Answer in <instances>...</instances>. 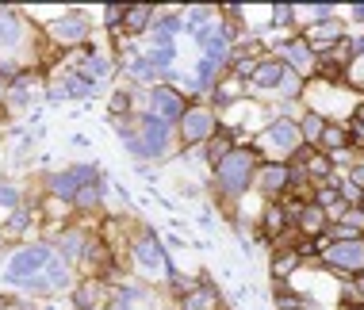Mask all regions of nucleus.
Wrapping results in <instances>:
<instances>
[{
    "mask_svg": "<svg viewBox=\"0 0 364 310\" xmlns=\"http://www.w3.org/2000/svg\"><path fill=\"white\" fill-rule=\"evenodd\" d=\"M349 184H353V188H360V192H364V165H357V168L349 173Z\"/></svg>",
    "mask_w": 364,
    "mask_h": 310,
    "instance_id": "nucleus-33",
    "label": "nucleus"
},
{
    "mask_svg": "<svg viewBox=\"0 0 364 310\" xmlns=\"http://www.w3.org/2000/svg\"><path fill=\"white\" fill-rule=\"evenodd\" d=\"M62 253H65V257H77V253H81V234H69V238H62Z\"/></svg>",
    "mask_w": 364,
    "mask_h": 310,
    "instance_id": "nucleus-27",
    "label": "nucleus"
},
{
    "mask_svg": "<svg viewBox=\"0 0 364 310\" xmlns=\"http://www.w3.org/2000/svg\"><path fill=\"white\" fill-rule=\"evenodd\" d=\"M127 108H130V96L127 92H115V96H111V115H123Z\"/></svg>",
    "mask_w": 364,
    "mask_h": 310,
    "instance_id": "nucleus-28",
    "label": "nucleus"
},
{
    "mask_svg": "<svg viewBox=\"0 0 364 310\" xmlns=\"http://www.w3.org/2000/svg\"><path fill=\"white\" fill-rule=\"evenodd\" d=\"M108 69H111V65H108L104 58H96V54H92V58L85 62V73H81V77L92 84V81H104V77H108Z\"/></svg>",
    "mask_w": 364,
    "mask_h": 310,
    "instance_id": "nucleus-19",
    "label": "nucleus"
},
{
    "mask_svg": "<svg viewBox=\"0 0 364 310\" xmlns=\"http://www.w3.org/2000/svg\"><path fill=\"white\" fill-rule=\"evenodd\" d=\"M50 35H54L58 42H65V46H69V42H85L89 23L81 20V16H65V20H58V23L50 27Z\"/></svg>",
    "mask_w": 364,
    "mask_h": 310,
    "instance_id": "nucleus-10",
    "label": "nucleus"
},
{
    "mask_svg": "<svg viewBox=\"0 0 364 310\" xmlns=\"http://www.w3.org/2000/svg\"><path fill=\"white\" fill-rule=\"evenodd\" d=\"M123 20H127V31H130V35H138V31H146V23L154 20V8H146V4L127 8V12H123Z\"/></svg>",
    "mask_w": 364,
    "mask_h": 310,
    "instance_id": "nucleus-16",
    "label": "nucleus"
},
{
    "mask_svg": "<svg viewBox=\"0 0 364 310\" xmlns=\"http://www.w3.org/2000/svg\"><path fill=\"white\" fill-rule=\"evenodd\" d=\"M300 142H303L300 127L288 123V119H280V123H273V127L265 130V146H268V149H276L280 157H292L295 149H300Z\"/></svg>",
    "mask_w": 364,
    "mask_h": 310,
    "instance_id": "nucleus-9",
    "label": "nucleus"
},
{
    "mask_svg": "<svg viewBox=\"0 0 364 310\" xmlns=\"http://www.w3.org/2000/svg\"><path fill=\"white\" fill-rule=\"evenodd\" d=\"M303 173H307V176H319V180H322V176L330 173V157H319V154H311V161H307V168H303Z\"/></svg>",
    "mask_w": 364,
    "mask_h": 310,
    "instance_id": "nucleus-23",
    "label": "nucleus"
},
{
    "mask_svg": "<svg viewBox=\"0 0 364 310\" xmlns=\"http://www.w3.org/2000/svg\"><path fill=\"white\" fill-rule=\"evenodd\" d=\"M115 127H119V134H123L127 149L138 157H161L165 149H169V123H161V119H154V115L138 119V127H123V123H115Z\"/></svg>",
    "mask_w": 364,
    "mask_h": 310,
    "instance_id": "nucleus-2",
    "label": "nucleus"
},
{
    "mask_svg": "<svg viewBox=\"0 0 364 310\" xmlns=\"http://www.w3.org/2000/svg\"><path fill=\"white\" fill-rule=\"evenodd\" d=\"M353 16H357V20H364V4H360V8H353Z\"/></svg>",
    "mask_w": 364,
    "mask_h": 310,
    "instance_id": "nucleus-35",
    "label": "nucleus"
},
{
    "mask_svg": "<svg viewBox=\"0 0 364 310\" xmlns=\"http://www.w3.org/2000/svg\"><path fill=\"white\" fill-rule=\"evenodd\" d=\"M284 226H288L284 207H268V211H265V234H273V238H276V234L284 230Z\"/></svg>",
    "mask_w": 364,
    "mask_h": 310,
    "instance_id": "nucleus-18",
    "label": "nucleus"
},
{
    "mask_svg": "<svg viewBox=\"0 0 364 310\" xmlns=\"http://www.w3.org/2000/svg\"><path fill=\"white\" fill-rule=\"evenodd\" d=\"M345 69H349V81L364 88V54H357V58H353L349 65H345Z\"/></svg>",
    "mask_w": 364,
    "mask_h": 310,
    "instance_id": "nucleus-26",
    "label": "nucleus"
},
{
    "mask_svg": "<svg viewBox=\"0 0 364 310\" xmlns=\"http://www.w3.org/2000/svg\"><path fill=\"white\" fill-rule=\"evenodd\" d=\"M319 146H322V149H341V146H345V130H341V127H326L322 138H319Z\"/></svg>",
    "mask_w": 364,
    "mask_h": 310,
    "instance_id": "nucleus-21",
    "label": "nucleus"
},
{
    "mask_svg": "<svg viewBox=\"0 0 364 310\" xmlns=\"http://www.w3.org/2000/svg\"><path fill=\"white\" fill-rule=\"evenodd\" d=\"M73 203L77 207H96L100 203V184H85L77 195H73Z\"/></svg>",
    "mask_w": 364,
    "mask_h": 310,
    "instance_id": "nucleus-22",
    "label": "nucleus"
},
{
    "mask_svg": "<svg viewBox=\"0 0 364 310\" xmlns=\"http://www.w3.org/2000/svg\"><path fill=\"white\" fill-rule=\"evenodd\" d=\"M73 303H77V310H92L104 303V284L100 280H85V284L77 287V295H73Z\"/></svg>",
    "mask_w": 364,
    "mask_h": 310,
    "instance_id": "nucleus-14",
    "label": "nucleus"
},
{
    "mask_svg": "<svg viewBox=\"0 0 364 310\" xmlns=\"http://www.w3.org/2000/svg\"><path fill=\"white\" fill-rule=\"evenodd\" d=\"M227 154H234V142H230V134H211V138H207V157H211L215 165H219Z\"/></svg>",
    "mask_w": 364,
    "mask_h": 310,
    "instance_id": "nucleus-17",
    "label": "nucleus"
},
{
    "mask_svg": "<svg viewBox=\"0 0 364 310\" xmlns=\"http://www.w3.org/2000/svg\"><path fill=\"white\" fill-rule=\"evenodd\" d=\"M92 180H96V168L81 165V168H69V173L50 176V192L58 195V200H73V195H77L85 184H92Z\"/></svg>",
    "mask_w": 364,
    "mask_h": 310,
    "instance_id": "nucleus-7",
    "label": "nucleus"
},
{
    "mask_svg": "<svg viewBox=\"0 0 364 310\" xmlns=\"http://www.w3.org/2000/svg\"><path fill=\"white\" fill-rule=\"evenodd\" d=\"M338 188H319V195H314V207H322V211H326V207H338Z\"/></svg>",
    "mask_w": 364,
    "mask_h": 310,
    "instance_id": "nucleus-25",
    "label": "nucleus"
},
{
    "mask_svg": "<svg viewBox=\"0 0 364 310\" xmlns=\"http://www.w3.org/2000/svg\"><path fill=\"white\" fill-rule=\"evenodd\" d=\"M4 280L8 284H20V287L50 295V291H62L65 284H69V268H65L62 257H54L50 246H27L8 260Z\"/></svg>",
    "mask_w": 364,
    "mask_h": 310,
    "instance_id": "nucleus-1",
    "label": "nucleus"
},
{
    "mask_svg": "<svg viewBox=\"0 0 364 310\" xmlns=\"http://www.w3.org/2000/svg\"><path fill=\"white\" fill-rule=\"evenodd\" d=\"M288 77V65L284 62H261L257 73H254V84L257 88H280Z\"/></svg>",
    "mask_w": 364,
    "mask_h": 310,
    "instance_id": "nucleus-12",
    "label": "nucleus"
},
{
    "mask_svg": "<svg viewBox=\"0 0 364 310\" xmlns=\"http://www.w3.org/2000/svg\"><path fill=\"white\" fill-rule=\"evenodd\" d=\"M326 265H330L334 272H345V276H357V272H364V241H334L330 249L322 253Z\"/></svg>",
    "mask_w": 364,
    "mask_h": 310,
    "instance_id": "nucleus-4",
    "label": "nucleus"
},
{
    "mask_svg": "<svg viewBox=\"0 0 364 310\" xmlns=\"http://www.w3.org/2000/svg\"><path fill=\"white\" fill-rule=\"evenodd\" d=\"M276 303H280V310H300V306H303L300 299H295V295H288V291H284V295H276Z\"/></svg>",
    "mask_w": 364,
    "mask_h": 310,
    "instance_id": "nucleus-32",
    "label": "nucleus"
},
{
    "mask_svg": "<svg viewBox=\"0 0 364 310\" xmlns=\"http://www.w3.org/2000/svg\"><path fill=\"white\" fill-rule=\"evenodd\" d=\"M322 226H326V211H322V207H303V211H300V230L303 234H322Z\"/></svg>",
    "mask_w": 364,
    "mask_h": 310,
    "instance_id": "nucleus-15",
    "label": "nucleus"
},
{
    "mask_svg": "<svg viewBox=\"0 0 364 310\" xmlns=\"http://www.w3.org/2000/svg\"><path fill=\"white\" fill-rule=\"evenodd\" d=\"M322 130H326V123H322V115H314V111H311V115L303 119L300 134L307 138V142H319V138H322Z\"/></svg>",
    "mask_w": 364,
    "mask_h": 310,
    "instance_id": "nucleus-20",
    "label": "nucleus"
},
{
    "mask_svg": "<svg viewBox=\"0 0 364 310\" xmlns=\"http://www.w3.org/2000/svg\"><path fill=\"white\" fill-rule=\"evenodd\" d=\"M295 265H300V253H284V257H276V265H273V272H276V280L280 276H288Z\"/></svg>",
    "mask_w": 364,
    "mask_h": 310,
    "instance_id": "nucleus-24",
    "label": "nucleus"
},
{
    "mask_svg": "<svg viewBox=\"0 0 364 310\" xmlns=\"http://www.w3.org/2000/svg\"><path fill=\"white\" fill-rule=\"evenodd\" d=\"M345 142H353V146H364V127L353 119V127H349V134H345Z\"/></svg>",
    "mask_w": 364,
    "mask_h": 310,
    "instance_id": "nucleus-30",
    "label": "nucleus"
},
{
    "mask_svg": "<svg viewBox=\"0 0 364 310\" xmlns=\"http://www.w3.org/2000/svg\"><path fill=\"white\" fill-rule=\"evenodd\" d=\"M184 111H188V108H184V96L176 88H165V84H161V88L150 92V115L154 119L173 123V119H184Z\"/></svg>",
    "mask_w": 364,
    "mask_h": 310,
    "instance_id": "nucleus-6",
    "label": "nucleus"
},
{
    "mask_svg": "<svg viewBox=\"0 0 364 310\" xmlns=\"http://www.w3.org/2000/svg\"><path fill=\"white\" fill-rule=\"evenodd\" d=\"M280 58L292 62L300 73H311V69H314V50H311L303 39H300V42H284V46H280Z\"/></svg>",
    "mask_w": 364,
    "mask_h": 310,
    "instance_id": "nucleus-11",
    "label": "nucleus"
},
{
    "mask_svg": "<svg viewBox=\"0 0 364 310\" xmlns=\"http://www.w3.org/2000/svg\"><path fill=\"white\" fill-rule=\"evenodd\" d=\"M292 16H295V8H288V4L273 8V20H276V23H292Z\"/></svg>",
    "mask_w": 364,
    "mask_h": 310,
    "instance_id": "nucleus-31",
    "label": "nucleus"
},
{
    "mask_svg": "<svg viewBox=\"0 0 364 310\" xmlns=\"http://www.w3.org/2000/svg\"><path fill=\"white\" fill-rule=\"evenodd\" d=\"M0 310H27V306H20V303H0Z\"/></svg>",
    "mask_w": 364,
    "mask_h": 310,
    "instance_id": "nucleus-34",
    "label": "nucleus"
},
{
    "mask_svg": "<svg viewBox=\"0 0 364 310\" xmlns=\"http://www.w3.org/2000/svg\"><path fill=\"white\" fill-rule=\"evenodd\" d=\"M257 173V154L254 149H234V154H227L219 165H215V180H219V192L222 195H241L249 188Z\"/></svg>",
    "mask_w": 364,
    "mask_h": 310,
    "instance_id": "nucleus-3",
    "label": "nucleus"
},
{
    "mask_svg": "<svg viewBox=\"0 0 364 310\" xmlns=\"http://www.w3.org/2000/svg\"><path fill=\"white\" fill-rule=\"evenodd\" d=\"M135 260H138V265H142L146 272H154V276H173L169 257H165V249L157 246L154 234H142V238L135 241Z\"/></svg>",
    "mask_w": 364,
    "mask_h": 310,
    "instance_id": "nucleus-5",
    "label": "nucleus"
},
{
    "mask_svg": "<svg viewBox=\"0 0 364 310\" xmlns=\"http://www.w3.org/2000/svg\"><path fill=\"white\" fill-rule=\"evenodd\" d=\"M16 200H20V195H16V188L12 184H0V207H16Z\"/></svg>",
    "mask_w": 364,
    "mask_h": 310,
    "instance_id": "nucleus-29",
    "label": "nucleus"
},
{
    "mask_svg": "<svg viewBox=\"0 0 364 310\" xmlns=\"http://www.w3.org/2000/svg\"><path fill=\"white\" fill-rule=\"evenodd\" d=\"M181 134H184V142H207V138L215 134V115L207 108H188L184 111V119H181Z\"/></svg>",
    "mask_w": 364,
    "mask_h": 310,
    "instance_id": "nucleus-8",
    "label": "nucleus"
},
{
    "mask_svg": "<svg viewBox=\"0 0 364 310\" xmlns=\"http://www.w3.org/2000/svg\"><path fill=\"white\" fill-rule=\"evenodd\" d=\"M261 188H265L268 195H276V192H284L288 184H292V168H284V165H268V168H261Z\"/></svg>",
    "mask_w": 364,
    "mask_h": 310,
    "instance_id": "nucleus-13",
    "label": "nucleus"
},
{
    "mask_svg": "<svg viewBox=\"0 0 364 310\" xmlns=\"http://www.w3.org/2000/svg\"><path fill=\"white\" fill-rule=\"evenodd\" d=\"M357 123H360V127H364V108H360V111H357Z\"/></svg>",
    "mask_w": 364,
    "mask_h": 310,
    "instance_id": "nucleus-36",
    "label": "nucleus"
}]
</instances>
